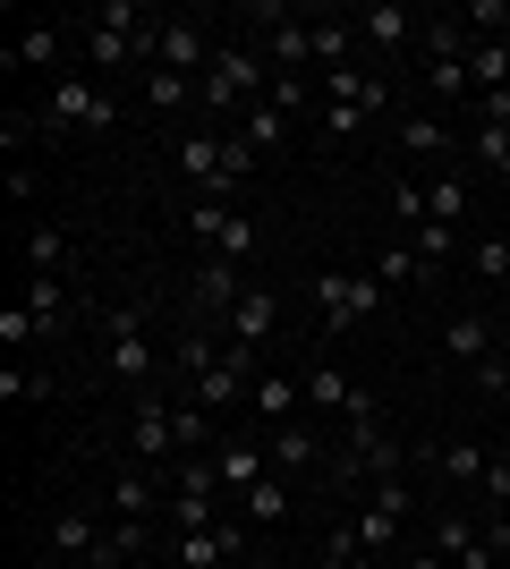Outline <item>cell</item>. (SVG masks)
Instances as JSON below:
<instances>
[{"mask_svg":"<svg viewBox=\"0 0 510 569\" xmlns=\"http://www.w3.org/2000/svg\"><path fill=\"white\" fill-rule=\"evenodd\" d=\"M179 179H188L204 204H230V196L247 188V170H256V153H247L239 137H213V128H196V137H179Z\"/></svg>","mask_w":510,"mask_h":569,"instance_id":"obj_1","label":"cell"},{"mask_svg":"<svg viewBox=\"0 0 510 569\" xmlns=\"http://www.w3.org/2000/svg\"><path fill=\"white\" fill-rule=\"evenodd\" d=\"M272 94V69H264V51H247V43H221V60L204 77H196V102L204 111H256V102Z\"/></svg>","mask_w":510,"mask_h":569,"instance_id":"obj_2","label":"cell"},{"mask_svg":"<svg viewBox=\"0 0 510 569\" xmlns=\"http://www.w3.org/2000/svg\"><path fill=\"white\" fill-rule=\"evenodd\" d=\"M417 468V451L409 442H391V426L383 417H366V426H349V442H340V459H332V476L340 485H391V476H409Z\"/></svg>","mask_w":510,"mask_h":569,"instance_id":"obj_3","label":"cell"},{"mask_svg":"<svg viewBox=\"0 0 510 569\" xmlns=\"http://www.w3.org/2000/svg\"><path fill=\"white\" fill-rule=\"evenodd\" d=\"M34 111H43V137H77V128H94V137H102V128H120V102L102 94V86H86V77H60Z\"/></svg>","mask_w":510,"mask_h":569,"instance_id":"obj_4","label":"cell"},{"mask_svg":"<svg viewBox=\"0 0 510 569\" xmlns=\"http://www.w3.org/2000/svg\"><path fill=\"white\" fill-rule=\"evenodd\" d=\"M102 357H111V375L128 391H153V349H146V307L120 298V307H102Z\"/></svg>","mask_w":510,"mask_h":569,"instance_id":"obj_5","label":"cell"},{"mask_svg":"<svg viewBox=\"0 0 510 569\" xmlns=\"http://www.w3.org/2000/svg\"><path fill=\"white\" fill-rule=\"evenodd\" d=\"M162 552L179 569H221V561H247V552H256V527L247 519H213V527H188V536L162 527Z\"/></svg>","mask_w":510,"mask_h":569,"instance_id":"obj_6","label":"cell"},{"mask_svg":"<svg viewBox=\"0 0 510 569\" xmlns=\"http://www.w3.org/2000/svg\"><path fill=\"white\" fill-rule=\"evenodd\" d=\"M307 298L323 307V332H349V323H366V315L383 307V281H366V272H316Z\"/></svg>","mask_w":510,"mask_h":569,"instance_id":"obj_7","label":"cell"},{"mask_svg":"<svg viewBox=\"0 0 510 569\" xmlns=\"http://www.w3.org/2000/svg\"><path fill=\"white\" fill-rule=\"evenodd\" d=\"M188 230L204 238V256H213V263H247V256H256V221H247L239 204H204V196H196Z\"/></svg>","mask_w":510,"mask_h":569,"instance_id":"obj_8","label":"cell"},{"mask_svg":"<svg viewBox=\"0 0 510 569\" xmlns=\"http://www.w3.org/2000/svg\"><path fill=\"white\" fill-rule=\"evenodd\" d=\"M213 60H221V43H213L196 18H162V26H153V69H170V77H204Z\"/></svg>","mask_w":510,"mask_h":569,"instance_id":"obj_9","label":"cell"},{"mask_svg":"<svg viewBox=\"0 0 510 569\" xmlns=\"http://www.w3.org/2000/svg\"><path fill=\"white\" fill-rule=\"evenodd\" d=\"M298 382H307V400H316L323 417H340V426H366V417H374V391H366V382H349L340 366H323V357H316Z\"/></svg>","mask_w":510,"mask_h":569,"instance_id":"obj_10","label":"cell"},{"mask_svg":"<svg viewBox=\"0 0 510 569\" xmlns=\"http://www.w3.org/2000/svg\"><path fill=\"white\" fill-rule=\"evenodd\" d=\"M102 510H111V519H153V510H170V476H153V468L128 459V468L102 485Z\"/></svg>","mask_w":510,"mask_h":569,"instance_id":"obj_11","label":"cell"},{"mask_svg":"<svg viewBox=\"0 0 510 569\" xmlns=\"http://www.w3.org/2000/svg\"><path fill=\"white\" fill-rule=\"evenodd\" d=\"M442 357H460L468 375H486L493 357H502V349H493V315L486 307H451V315H442Z\"/></svg>","mask_w":510,"mask_h":569,"instance_id":"obj_12","label":"cell"},{"mask_svg":"<svg viewBox=\"0 0 510 569\" xmlns=\"http://www.w3.org/2000/svg\"><path fill=\"white\" fill-rule=\"evenodd\" d=\"M239 298H247V272H239V263H213V256H204V272L188 281L196 323H204V332H213V323H230V307H239Z\"/></svg>","mask_w":510,"mask_h":569,"instance_id":"obj_13","label":"cell"},{"mask_svg":"<svg viewBox=\"0 0 510 569\" xmlns=\"http://www.w3.org/2000/svg\"><path fill=\"white\" fill-rule=\"evenodd\" d=\"M213 476H221V501H239V493H256V485L272 476V451H264V442L221 433V442H213Z\"/></svg>","mask_w":510,"mask_h":569,"instance_id":"obj_14","label":"cell"},{"mask_svg":"<svg viewBox=\"0 0 510 569\" xmlns=\"http://www.w3.org/2000/svg\"><path fill=\"white\" fill-rule=\"evenodd\" d=\"M400 527H409V510H383V501H358V519H340V536L366 552V561L383 569L391 552H400Z\"/></svg>","mask_w":510,"mask_h":569,"instance_id":"obj_15","label":"cell"},{"mask_svg":"<svg viewBox=\"0 0 510 569\" xmlns=\"http://www.w3.org/2000/svg\"><path fill=\"white\" fill-rule=\"evenodd\" d=\"M426 545H434V552H442L451 569H493V536H486L477 519H460V510H442Z\"/></svg>","mask_w":510,"mask_h":569,"instance_id":"obj_16","label":"cell"},{"mask_svg":"<svg viewBox=\"0 0 510 569\" xmlns=\"http://www.w3.org/2000/svg\"><path fill=\"white\" fill-rule=\"evenodd\" d=\"M272 332H281V298L247 281V298H239V307H230V323H221V340H230V349H264Z\"/></svg>","mask_w":510,"mask_h":569,"instance_id":"obj_17","label":"cell"},{"mask_svg":"<svg viewBox=\"0 0 510 569\" xmlns=\"http://www.w3.org/2000/svg\"><path fill=\"white\" fill-rule=\"evenodd\" d=\"M349 26H358V43H366V51H400V43H409V34H417L426 18H409L400 0H366V9H358Z\"/></svg>","mask_w":510,"mask_h":569,"instance_id":"obj_18","label":"cell"},{"mask_svg":"<svg viewBox=\"0 0 510 569\" xmlns=\"http://www.w3.org/2000/svg\"><path fill=\"white\" fill-rule=\"evenodd\" d=\"M18 247H26V281H34V272H43V281H77V247L51 230V221H34Z\"/></svg>","mask_w":510,"mask_h":569,"instance_id":"obj_19","label":"cell"},{"mask_svg":"<svg viewBox=\"0 0 510 569\" xmlns=\"http://www.w3.org/2000/svg\"><path fill=\"white\" fill-rule=\"evenodd\" d=\"M417 468H434L442 485H486L493 451H486V442H434V451H417Z\"/></svg>","mask_w":510,"mask_h":569,"instance_id":"obj_20","label":"cell"},{"mask_svg":"<svg viewBox=\"0 0 510 569\" xmlns=\"http://www.w3.org/2000/svg\"><path fill=\"white\" fill-rule=\"evenodd\" d=\"M43 536H51V552H69V561H77V552H86V561H94V545H102V536H111V527L94 519V501H86V510H77V501H69V510H51V527H43Z\"/></svg>","mask_w":510,"mask_h":569,"instance_id":"obj_21","label":"cell"},{"mask_svg":"<svg viewBox=\"0 0 510 569\" xmlns=\"http://www.w3.org/2000/svg\"><path fill=\"white\" fill-rule=\"evenodd\" d=\"M26 307H34L43 340H60V332L77 323V281H43V272H34V281H26Z\"/></svg>","mask_w":510,"mask_h":569,"instance_id":"obj_22","label":"cell"},{"mask_svg":"<svg viewBox=\"0 0 510 569\" xmlns=\"http://www.w3.org/2000/svg\"><path fill=\"white\" fill-rule=\"evenodd\" d=\"M60 51H69V26H60V18H34V26L18 34V43L0 51V60H9V69H51Z\"/></svg>","mask_w":510,"mask_h":569,"instance_id":"obj_23","label":"cell"},{"mask_svg":"<svg viewBox=\"0 0 510 569\" xmlns=\"http://www.w3.org/2000/svg\"><path fill=\"white\" fill-rule=\"evenodd\" d=\"M323 102H349V111H366V119H374V111L391 102V86H383L374 69H332V77H323Z\"/></svg>","mask_w":510,"mask_h":569,"instance_id":"obj_24","label":"cell"},{"mask_svg":"<svg viewBox=\"0 0 510 569\" xmlns=\"http://www.w3.org/2000/svg\"><path fill=\"white\" fill-rule=\"evenodd\" d=\"M264 451H272V476H307V468H323V442L307 426H272L264 433Z\"/></svg>","mask_w":510,"mask_h":569,"instance_id":"obj_25","label":"cell"},{"mask_svg":"<svg viewBox=\"0 0 510 569\" xmlns=\"http://www.w3.org/2000/svg\"><path fill=\"white\" fill-rule=\"evenodd\" d=\"M417 51H426V60H468V51H477V34H468L460 9H442V18L417 26Z\"/></svg>","mask_w":510,"mask_h":569,"instance_id":"obj_26","label":"cell"},{"mask_svg":"<svg viewBox=\"0 0 510 569\" xmlns=\"http://www.w3.org/2000/svg\"><path fill=\"white\" fill-rule=\"evenodd\" d=\"M230 510H239L247 527H281V519L298 510V501H290V476H264V485H256V493H239Z\"/></svg>","mask_w":510,"mask_h":569,"instance_id":"obj_27","label":"cell"},{"mask_svg":"<svg viewBox=\"0 0 510 569\" xmlns=\"http://www.w3.org/2000/svg\"><path fill=\"white\" fill-rule=\"evenodd\" d=\"M426 221L468 230V179H460V170H434V179H426Z\"/></svg>","mask_w":510,"mask_h":569,"instance_id":"obj_28","label":"cell"},{"mask_svg":"<svg viewBox=\"0 0 510 569\" xmlns=\"http://www.w3.org/2000/svg\"><path fill=\"white\" fill-rule=\"evenodd\" d=\"M468 86H477V102H486V94H510V34H493V43L468 51Z\"/></svg>","mask_w":510,"mask_h":569,"instance_id":"obj_29","label":"cell"},{"mask_svg":"<svg viewBox=\"0 0 510 569\" xmlns=\"http://www.w3.org/2000/svg\"><path fill=\"white\" fill-rule=\"evenodd\" d=\"M374 281H383V289H426V263H417V247H409L400 230L383 238V256H374Z\"/></svg>","mask_w":510,"mask_h":569,"instance_id":"obj_30","label":"cell"},{"mask_svg":"<svg viewBox=\"0 0 510 569\" xmlns=\"http://www.w3.org/2000/svg\"><path fill=\"white\" fill-rule=\"evenodd\" d=\"M281 137H290V111H272V102L239 111V144H247V153H281Z\"/></svg>","mask_w":510,"mask_h":569,"instance_id":"obj_31","label":"cell"},{"mask_svg":"<svg viewBox=\"0 0 510 569\" xmlns=\"http://www.w3.org/2000/svg\"><path fill=\"white\" fill-rule=\"evenodd\" d=\"M298 391H307V382H290V375H256V417H264V433H272V426H290Z\"/></svg>","mask_w":510,"mask_h":569,"instance_id":"obj_32","label":"cell"},{"mask_svg":"<svg viewBox=\"0 0 510 569\" xmlns=\"http://www.w3.org/2000/svg\"><path fill=\"white\" fill-rule=\"evenodd\" d=\"M400 144H409V153H434V162H442V153H460V137H451L434 111H409V119H400Z\"/></svg>","mask_w":510,"mask_h":569,"instance_id":"obj_33","label":"cell"},{"mask_svg":"<svg viewBox=\"0 0 510 569\" xmlns=\"http://www.w3.org/2000/svg\"><path fill=\"white\" fill-rule=\"evenodd\" d=\"M316 69L332 77V69H358V26L340 18V26H316Z\"/></svg>","mask_w":510,"mask_h":569,"instance_id":"obj_34","label":"cell"},{"mask_svg":"<svg viewBox=\"0 0 510 569\" xmlns=\"http://www.w3.org/2000/svg\"><path fill=\"white\" fill-rule=\"evenodd\" d=\"M86 26H94V34H146V9H137V0H94V9H86Z\"/></svg>","mask_w":510,"mask_h":569,"instance_id":"obj_35","label":"cell"},{"mask_svg":"<svg viewBox=\"0 0 510 569\" xmlns=\"http://www.w3.org/2000/svg\"><path fill=\"white\" fill-rule=\"evenodd\" d=\"M146 102H153V111H188V102H196V77H170V69H146Z\"/></svg>","mask_w":510,"mask_h":569,"instance_id":"obj_36","label":"cell"},{"mask_svg":"<svg viewBox=\"0 0 510 569\" xmlns=\"http://www.w3.org/2000/svg\"><path fill=\"white\" fill-rule=\"evenodd\" d=\"M468 263H477V281H493V289H502V281H510V238H502V230H493V238H477V247H468Z\"/></svg>","mask_w":510,"mask_h":569,"instance_id":"obj_37","label":"cell"},{"mask_svg":"<svg viewBox=\"0 0 510 569\" xmlns=\"http://www.w3.org/2000/svg\"><path fill=\"white\" fill-rule=\"evenodd\" d=\"M0 400H51V375H26V366H0Z\"/></svg>","mask_w":510,"mask_h":569,"instance_id":"obj_38","label":"cell"},{"mask_svg":"<svg viewBox=\"0 0 510 569\" xmlns=\"http://www.w3.org/2000/svg\"><path fill=\"white\" fill-rule=\"evenodd\" d=\"M426 94H477V86H468V60H434V69H426Z\"/></svg>","mask_w":510,"mask_h":569,"instance_id":"obj_39","label":"cell"},{"mask_svg":"<svg viewBox=\"0 0 510 569\" xmlns=\"http://www.w3.org/2000/svg\"><path fill=\"white\" fill-rule=\"evenodd\" d=\"M0 340H9V349H26V340H43V323H34V307H0Z\"/></svg>","mask_w":510,"mask_h":569,"instance_id":"obj_40","label":"cell"},{"mask_svg":"<svg viewBox=\"0 0 510 569\" xmlns=\"http://www.w3.org/2000/svg\"><path fill=\"white\" fill-rule=\"evenodd\" d=\"M366 111H349V102H323V137H358Z\"/></svg>","mask_w":510,"mask_h":569,"instance_id":"obj_41","label":"cell"},{"mask_svg":"<svg viewBox=\"0 0 510 569\" xmlns=\"http://www.w3.org/2000/svg\"><path fill=\"white\" fill-rule=\"evenodd\" d=\"M486 501H493V510L510 501V459H502V451H493V468H486Z\"/></svg>","mask_w":510,"mask_h":569,"instance_id":"obj_42","label":"cell"},{"mask_svg":"<svg viewBox=\"0 0 510 569\" xmlns=\"http://www.w3.org/2000/svg\"><path fill=\"white\" fill-rule=\"evenodd\" d=\"M400 569H451V561H442V552L426 545V552H409V561H400Z\"/></svg>","mask_w":510,"mask_h":569,"instance_id":"obj_43","label":"cell"},{"mask_svg":"<svg viewBox=\"0 0 510 569\" xmlns=\"http://www.w3.org/2000/svg\"><path fill=\"white\" fill-rule=\"evenodd\" d=\"M502 332H510V307H502Z\"/></svg>","mask_w":510,"mask_h":569,"instance_id":"obj_44","label":"cell"}]
</instances>
